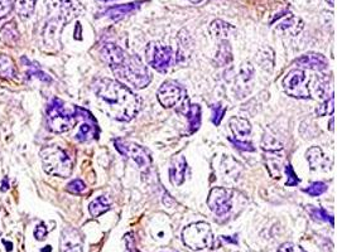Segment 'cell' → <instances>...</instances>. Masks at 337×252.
Returning a JSON list of instances; mask_svg holds the SVG:
<instances>
[{
	"label": "cell",
	"mask_w": 337,
	"mask_h": 252,
	"mask_svg": "<svg viewBox=\"0 0 337 252\" xmlns=\"http://www.w3.org/2000/svg\"><path fill=\"white\" fill-rule=\"evenodd\" d=\"M210 209L217 216H225L232 207V190L227 188L216 187L210 192L207 198Z\"/></svg>",
	"instance_id": "9c48e42d"
},
{
	"label": "cell",
	"mask_w": 337,
	"mask_h": 252,
	"mask_svg": "<svg viewBox=\"0 0 337 252\" xmlns=\"http://www.w3.org/2000/svg\"><path fill=\"white\" fill-rule=\"evenodd\" d=\"M189 1L193 4H197V3H200V1H202V0H189Z\"/></svg>",
	"instance_id": "816d5d0a"
},
{
	"label": "cell",
	"mask_w": 337,
	"mask_h": 252,
	"mask_svg": "<svg viewBox=\"0 0 337 252\" xmlns=\"http://www.w3.org/2000/svg\"><path fill=\"white\" fill-rule=\"evenodd\" d=\"M40 252H52V247L51 246H46L44 249L40 250Z\"/></svg>",
	"instance_id": "c3c4849f"
},
{
	"label": "cell",
	"mask_w": 337,
	"mask_h": 252,
	"mask_svg": "<svg viewBox=\"0 0 337 252\" xmlns=\"http://www.w3.org/2000/svg\"><path fill=\"white\" fill-rule=\"evenodd\" d=\"M182 240L183 244L191 250L207 249L214 242L211 227L206 222L189 224L182 231Z\"/></svg>",
	"instance_id": "5b68a950"
},
{
	"label": "cell",
	"mask_w": 337,
	"mask_h": 252,
	"mask_svg": "<svg viewBox=\"0 0 337 252\" xmlns=\"http://www.w3.org/2000/svg\"><path fill=\"white\" fill-rule=\"evenodd\" d=\"M332 112H334V94L330 96L329 98H326L320 106H317V109H316V115L317 116H325L327 114L331 115Z\"/></svg>",
	"instance_id": "4dcf8cb0"
},
{
	"label": "cell",
	"mask_w": 337,
	"mask_h": 252,
	"mask_svg": "<svg viewBox=\"0 0 337 252\" xmlns=\"http://www.w3.org/2000/svg\"><path fill=\"white\" fill-rule=\"evenodd\" d=\"M278 152L271 153L273 155H266L265 157V165L266 169H268L269 175H270L273 179H279L280 178V170H282V166H284V158L282 155H275Z\"/></svg>",
	"instance_id": "e0dca14e"
},
{
	"label": "cell",
	"mask_w": 337,
	"mask_h": 252,
	"mask_svg": "<svg viewBox=\"0 0 337 252\" xmlns=\"http://www.w3.org/2000/svg\"><path fill=\"white\" fill-rule=\"evenodd\" d=\"M330 130H331V131L334 130V119H331V120H330Z\"/></svg>",
	"instance_id": "681fc988"
},
{
	"label": "cell",
	"mask_w": 337,
	"mask_h": 252,
	"mask_svg": "<svg viewBox=\"0 0 337 252\" xmlns=\"http://www.w3.org/2000/svg\"><path fill=\"white\" fill-rule=\"evenodd\" d=\"M95 129L97 130L96 121L95 120L90 121V123H83L82 125L80 126V131L76 135V139H77L78 141H87L91 136L97 135L95 134Z\"/></svg>",
	"instance_id": "83f0119b"
},
{
	"label": "cell",
	"mask_w": 337,
	"mask_h": 252,
	"mask_svg": "<svg viewBox=\"0 0 337 252\" xmlns=\"http://www.w3.org/2000/svg\"><path fill=\"white\" fill-rule=\"evenodd\" d=\"M115 146H116V149L121 154L125 155V157L132 158L133 160L138 164L140 169H147L150 165L151 159L149 157L148 152L140 145H138V144L130 143V141L116 140L115 141Z\"/></svg>",
	"instance_id": "30bf717a"
},
{
	"label": "cell",
	"mask_w": 337,
	"mask_h": 252,
	"mask_svg": "<svg viewBox=\"0 0 337 252\" xmlns=\"http://www.w3.org/2000/svg\"><path fill=\"white\" fill-rule=\"evenodd\" d=\"M80 244H82V237H81L77 229L71 228V227H67V228L63 229L60 241L61 252Z\"/></svg>",
	"instance_id": "5bb4252c"
},
{
	"label": "cell",
	"mask_w": 337,
	"mask_h": 252,
	"mask_svg": "<svg viewBox=\"0 0 337 252\" xmlns=\"http://www.w3.org/2000/svg\"><path fill=\"white\" fill-rule=\"evenodd\" d=\"M35 4L36 0H14L13 6L19 17L28 18L35 10Z\"/></svg>",
	"instance_id": "484cf974"
},
{
	"label": "cell",
	"mask_w": 337,
	"mask_h": 252,
	"mask_svg": "<svg viewBox=\"0 0 337 252\" xmlns=\"http://www.w3.org/2000/svg\"><path fill=\"white\" fill-rule=\"evenodd\" d=\"M47 233H48V231H47L46 226H44V223H39L37 227H36L35 229V237L37 241H43L44 238H46Z\"/></svg>",
	"instance_id": "b9f144b4"
},
{
	"label": "cell",
	"mask_w": 337,
	"mask_h": 252,
	"mask_svg": "<svg viewBox=\"0 0 337 252\" xmlns=\"http://www.w3.org/2000/svg\"><path fill=\"white\" fill-rule=\"evenodd\" d=\"M277 252H306L304 250L302 249L298 245L292 244V242H287V244H283L282 246L278 249Z\"/></svg>",
	"instance_id": "ab89813d"
},
{
	"label": "cell",
	"mask_w": 337,
	"mask_h": 252,
	"mask_svg": "<svg viewBox=\"0 0 337 252\" xmlns=\"http://www.w3.org/2000/svg\"><path fill=\"white\" fill-rule=\"evenodd\" d=\"M266 51H268V47H266V48L260 49V51L258 52V62H259V64L263 67L264 69L271 71V68H273V66H274V64H271V63L268 62V57H266Z\"/></svg>",
	"instance_id": "8d00e7d4"
},
{
	"label": "cell",
	"mask_w": 337,
	"mask_h": 252,
	"mask_svg": "<svg viewBox=\"0 0 337 252\" xmlns=\"http://www.w3.org/2000/svg\"><path fill=\"white\" fill-rule=\"evenodd\" d=\"M223 168L224 172L226 175H229L231 178H237V175L240 174V172L243 170V166L240 163H237L235 159H232L231 157L224 158L223 160Z\"/></svg>",
	"instance_id": "4316f807"
},
{
	"label": "cell",
	"mask_w": 337,
	"mask_h": 252,
	"mask_svg": "<svg viewBox=\"0 0 337 252\" xmlns=\"http://www.w3.org/2000/svg\"><path fill=\"white\" fill-rule=\"evenodd\" d=\"M230 141H231L232 144L235 145V148H237V149L240 150H244V152H254V148H253V145L250 143H246V141H241V140H235V139H230Z\"/></svg>",
	"instance_id": "60d3db41"
},
{
	"label": "cell",
	"mask_w": 337,
	"mask_h": 252,
	"mask_svg": "<svg viewBox=\"0 0 337 252\" xmlns=\"http://www.w3.org/2000/svg\"><path fill=\"white\" fill-rule=\"evenodd\" d=\"M232 61V51L231 46H230L229 40L223 39L220 42V46H219V51H217V55L215 57V62L219 67H224L226 64H229Z\"/></svg>",
	"instance_id": "ffe728a7"
},
{
	"label": "cell",
	"mask_w": 337,
	"mask_h": 252,
	"mask_svg": "<svg viewBox=\"0 0 337 252\" xmlns=\"http://www.w3.org/2000/svg\"><path fill=\"white\" fill-rule=\"evenodd\" d=\"M187 169V161L183 157L176 158L169 166V179L173 186H181L185 181V173Z\"/></svg>",
	"instance_id": "4fadbf2b"
},
{
	"label": "cell",
	"mask_w": 337,
	"mask_h": 252,
	"mask_svg": "<svg viewBox=\"0 0 337 252\" xmlns=\"http://www.w3.org/2000/svg\"><path fill=\"white\" fill-rule=\"evenodd\" d=\"M3 244L6 246V251H12L13 245L10 244V242H8V241H3Z\"/></svg>",
	"instance_id": "7dc6e473"
},
{
	"label": "cell",
	"mask_w": 337,
	"mask_h": 252,
	"mask_svg": "<svg viewBox=\"0 0 337 252\" xmlns=\"http://www.w3.org/2000/svg\"><path fill=\"white\" fill-rule=\"evenodd\" d=\"M112 199L108 197V195H101V197H97L96 199H94V201L90 203L89 206V211H90V215L92 216V217H99V216H101L103 213L108 212L109 209H110V207H112Z\"/></svg>",
	"instance_id": "d6986e66"
},
{
	"label": "cell",
	"mask_w": 337,
	"mask_h": 252,
	"mask_svg": "<svg viewBox=\"0 0 337 252\" xmlns=\"http://www.w3.org/2000/svg\"><path fill=\"white\" fill-rule=\"evenodd\" d=\"M211 111H212V123H214V125L219 126L220 125L221 120L224 119V115H225L226 112V107L223 106L221 103H215V105H212L211 106Z\"/></svg>",
	"instance_id": "d6a6232c"
},
{
	"label": "cell",
	"mask_w": 337,
	"mask_h": 252,
	"mask_svg": "<svg viewBox=\"0 0 337 252\" xmlns=\"http://www.w3.org/2000/svg\"><path fill=\"white\" fill-rule=\"evenodd\" d=\"M254 81V67L250 62H244L241 64L240 73L236 77V92L239 97H245L252 91V83Z\"/></svg>",
	"instance_id": "8fae6325"
},
{
	"label": "cell",
	"mask_w": 337,
	"mask_h": 252,
	"mask_svg": "<svg viewBox=\"0 0 337 252\" xmlns=\"http://www.w3.org/2000/svg\"><path fill=\"white\" fill-rule=\"evenodd\" d=\"M230 127L237 140H243L252 132V125L246 119L232 118L230 120Z\"/></svg>",
	"instance_id": "ac0fdd59"
},
{
	"label": "cell",
	"mask_w": 337,
	"mask_h": 252,
	"mask_svg": "<svg viewBox=\"0 0 337 252\" xmlns=\"http://www.w3.org/2000/svg\"><path fill=\"white\" fill-rule=\"evenodd\" d=\"M326 1H327V3H329L331 6H334V5H335V1H334V0H326Z\"/></svg>",
	"instance_id": "f907efd6"
},
{
	"label": "cell",
	"mask_w": 337,
	"mask_h": 252,
	"mask_svg": "<svg viewBox=\"0 0 337 252\" xmlns=\"http://www.w3.org/2000/svg\"><path fill=\"white\" fill-rule=\"evenodd\" d=\"M186 118L188 119L189 124V134H193V132L197 131L200 129L201 125V107L198 105H189L187 107Z\"/></svg>",
	"instance_id": "7402d4cb"
},
{
	"label": "cell",
	"mask_w": 337,
	"mask_h": 252,
	"mask_svg": "<svg viewBox=\"0 0 337 252\" xmlns=\"http://www.w3.org/2000/svg\"><path fill=\"white\" fill-rule=\"evenodd\" d=\"M62 252H83V249H82V244L80 245H76V246H72L70 247V249L65 250V251Z\"/></svg>",
	"instance_id": "ee69618b"
},
{
	"label": "cell",
	"mask_w": 337,
	"mask_h": 252,
	"mask_svg": "<svg viewBox=\"0 0 337 252\" xmlns=\"http://www.w3.org/2000/svg\"><path fill=\"white\" fill-rule=\"evenodd\" d=\"M327 190V186L322 182H316V183H312L311 186L307 187L306 189H303V192L309 194L311 197H318V195L323 194V193Z\"/></svg>",
	"instance_id": "1f68e13d"
},
{
	"label": "cell",
	"mask_w": 337,
	"mask_h": 252,
	"mask_svg": "<svg viewBox=\"0 0 337 252\" xmlns=\"http://www.w3.org/2000/svg\"><path fill=\"white\" fill-rule=\"evenodd\" d=\"M17 75L14 62L5 55H0V77L10 80Z\"/></svg>",
	"instance_id": "d4e9b609"
},
{
	"label": "cell",
	"mask_w": 337,
	"mask_h": 252,
	"mask_svg": "<svg viewBox=\"0 0 337 252\" xmlns=\"http://www.w3.org/2000/svg\"><path fill=\"white\" fill-rule=\"evenodd\" d=\"M95 92L109 106V114L119 121H130L140 109V101L130 89L109 78L95 82Z\"/></svg>",
	"instance_id": "7a4b0ae2"
},
{
	"label": "cell",
	"mask_w": 337,
	"mask_h": 252,
	"mask_svg": "<svg viewBox=\"0 0 337 252\" xmlns=\"http://www.w3.org/2000/svg\"><path fill=\"white\" fill-rule=\"evenodd\" d=\"M43 169L47 174L54 177L69 178L72 173V160L60 146H44L39 152Z\"/></svg>",
	"instance_id": "3957f363"
},
{
	"label": "cell",
	"mask_w": 337,
	"mask_h": 252,
	"mask_svg": "<svg viewBox=\"0 0 337 252\" xmlns=\"http://www.w3.org/2000/svg\"><path fill=\"white\" fill-rule=\"evenodd\" d=\"M262 148H263V150H265L266 153H275L283 150L282 143H279L277 139L270 136V135H264L263 140H262Z\"/></svg>",
	"instance_id": "f1b7e54d"
},
{
	"label": "cell",
	"mask_w": 337,
	"mask_h": 252,
	"mask_svg": "<svg viewBox=\"0 0 337 252\" xmlns=\"http://www.w3.org/2000/svg\"><path fill=\"white\" fill-rule=\"evenodd\" d=\"M77 120L76 107H67L60 98H53L47 107V125L48 129L57 134L71 130Z\"/></svg>",
	"instance_id": "277c9868"
},
{
	"label": "cell",
	"mask_w": 337,
	"mask_h": 252,
	"mask_svg": "<svg viewBox=\"0 0 337 252\" xmlns=\"http://www.w3.org/2000/svg\"><path fill=\"white\" fill-rule=\"evenodd\" d=\"M28 67H29L28 75H31V76H37V77L39 78V80L47 81V82H49V81H51V78H49L48 76L46 75V73H43V72L40 71L39 67H38L37 63L28 62Z\"/></svg>",
	"instance_id": "d590c367"
},
{
	"label": "cell",
	"mask_w": 337,
	"mask_h": 252,
	"mask_svg": "<svg viewBox=\"0 0 337 252\" xmlns=\"http://www.w3.org/2000/svg\"><path fill=\"white\" fill-rule=\"evenodd\" d=\"M101 55L119 80L138 90L144 89L150 82V73L138 56L129 55L123 48L112 43L104 44Z\"/></svg>",
	"instance_id": "6da1fadb"
},
{
	"label": "cell",
	"mask_w": 337,
	"mask_h": 252,
	"mask_svg": "<svg viewBox=\"0 0 337 252\" xmlns=\"http://www.w3.org/2000/svg\"><path fill=\"white\" fill-rule=\"evenodd\" d=\"M158 101L160 102L163 107H173L176 105L186 98L187 92L186 90L181 86L180 83L176 81H166L162 83V86L158 90Z\"/></svg>",
	"instance_id": "ba28073f"
},
{
	"label": "cell",
	"mask_w": 337,
	"mask_h": 252,
	"mask_svg": "<svg viewBox=\"0 0 337 252\" xmlns=\"http://www.w3.org/2000/svg\"><path fill=\"white\" fill-rule=\"evenodd\" d=\"M142 3V1H138V3H130V4H124V5H116L112 6V8H109L104 14L109 15L114 20H120L121 18H124L125 15H128L129 13L134 12L135 9L138 8V5Z\"/></svg>",
	"instance_id": "44dd1931"
},
{
	"label": "cell",
	"mask_w": 337,
	"mask_h": 252,
	"mask_svg": "<svg viewBox=\"0 0 337 252\" xmlns=\"http://www.w3.org/2000/svg\"><path fill=\"white\" fill-rule=\"evenodd\" d=\"M307 211H308L309 216H311L314 220L330 222L331 224H334V217L326 212L325 209L317 208V207H313V206H307Z\"/></svg>",
	"instance_id": "f546056e"
},
{
	"label": "cell",
	"mask_w": 337,
	"mask_h": 252,
	"mask_svg": "<svg viewBox=\"0 0 337 252\" xmlns=\"http://www.w3.org/2000/svg\"><path fill=\"white\" fill-rule=\"evenodd\" d=\"M277 29L279 31H283L289 33L292 35H297L300 31L303 29V22L300 18H296L293 15H289L284 22H282L280 24H278Z\"/></svg>",
	"instance_id": "cb8c5ba5"
},
{
	"label": "cell",
	"mask_w": 337,
	"mask_h": 252,
	"mask_svg": "<svg viewBox=\"0 0 337 252\" xmlns=\"http://www.w3.org/2000/svg\"><path fill=\"white\" fill-rule=\"evenodd\" d=\"M146 58L149 66L160 73H166L173 62V51L171 47L150 42L146 48Z\"/></svg>",
	"instance_id": "8992f818"
},
{
	"label": "cell",
	"mask_w": 337,
	"mask_h": 252,
	"mask_svg": "<svg viewBox=\"0 0 337 252\" xmlns=\"http://www.w3.org/2000/svg\"><path fill=\"white\" fill-rule=\"evenodd\" d=\"M232 31H234V27L221 19H215L214 22H211V24L209 27L210 34L214 38H216V39L221 40L226 39V38L229 37Z\"/></svg>",
	"instance_id": "2e32d148"
},
{
	"label": "cell",
	"mask_w": 337,
	"mask_h": 252,
	"mask_svg": "<svg viewBox=\"0 0 337 252\" xmlns=\"http://www.w3.org/2000/svg\"><path fill=\"white\" fill-rule=\"evenodd\" d=\"M295 63L297 66L303 67V68L314 69V71H322V69H326L329 66L327 58L325 56L320 55V53H306V55L297 58Z\"/></svg>",
	"instance_id": "7c38bea8"
},
{
	"label": "cell",
	"mask_w": 337,
	"mask_h": 252,
	"mask_svg": "<svg viewBox=\"0 0 337 252\" xmlns=\"http://www.w3.org/2000/svg\"><path fill=\"white\" fill-rule=\"evenodd\" d=\"M8 189H9L8 178H4L3 182H1V188H0V190H1V192H6Z\"/></svg>",
	"instance_id": "f6af8a7d"
},
{
	"label": "cell",
	"mask_w": 337,
	"mask_h": 252,
	"mask_svg": "<svg viewBox=\"0 0 337 252\" xmlns=\"http://www.w3.org/2000/svg\"><path fill=\"white\" fill-rule=\"evenodd\" d=\"M283 89L288 96L296 98L311 97L308 86H307V76L302 69H292L283 80Z\"/></svg>",
	"instance_id": "52a82bcc"
},
{
	"label": "cell",
	"mask_w": 337,
	"mask_h": 252,
	"mask_svg": "<svg viewBox=\"0 0 337 252\" xmlns=\"http://www.w3.org/2000/svg\"><path fill=\"white\" fill-rule=\"evenodd\" d=\"M314 89H316V94H317L318 97L329 98L326 96L329 86H327V80H326L325 77H320L318 80H316V86H314Z\"/></svg>",
	"instance_id": "e575fe53"
},
{
	"label": "cell",
	"mask_w": 337,
	"mask_h": 252,
	"mask_svg": "<svg viewBox=\"0 0 337 252\" xmlns=\"http://www.w3.org/2000/svg\"><path fill=\"white\" fill-rule=\"evenodd\" d=\"M19 35L15 22H9L0 29V40L6 46H15L19 40Z\"/></svg>",
	"instance_id": "9a60e30c"
},
{
	"label": "cell",
	"mask_w": 337,
	"mask_h": 252,
	"mask_svg": "<svg viewBox=\"0 0 337 252\" xmlns=\"http://www.w3.org/2000/svg\"><path fill=\"white\" fill-rule=\"evenodd\" d=\"M13 3L12 0H0V19L5 18L9 13L12 12Z\"/></svg>",
	"instance_id": "f35d334b"
},
{
	"label": "cell",
	"mask_w": 337,
	"mask_h": 252,
	"mask_svg": "<svg viewBox=\"0 0 337 252\" xmlns=\"http://www.w3.org/2000/svg\"><path fill=\"white\" fill-rule=\"evenodd\" d=\"M306 158L308 160L309 166L312 170H316L318 166H325L326 164V157L323 155L322 150L318 146H312L307 150Z\"/></svg>",
	"instance_id": "603a6c76"
},
{
	"label": "cell",
	"mask_w": 337,
	"mask_h": 252,
	"mask_svg": "<svg viewBox=\"0 0 337 252\" xmlns=\"http://www.w3.org/2000/svg\"><path fill=\"white\" fill-rule=\"evenodd\" d=\"M103 3H109V1H114V0H100Z\"/></svg>",
	"instance_id": "f5cc1de1"
},
{
	"label": "cell",
	"mask_w": 337,
	"mask_h": 252,
	"mask_svg": "<svg viewBox=\"0 0 337 252\" xmlns=\"http://www.w3.org/2000/svg\"><path fill=\"white\" fill-rule=\"evenodd\" d=\"M125 242H126V249H128V252H130V250H134L135 251V244H134V238H133V233H128L125 236Z\"/></svg>",
	"instance_id": "7bdbcfd3"
},
{
	"label": "cell",
	"mask_w": 337,
	"mask_h": 252,
	"mask_svg": "<svg viewBox=\"0 0 337 252\" xmlns=\"http://www.w3.org/2000/svg\"><path fill=\"white\" fill-rule=\"evenodd\" d=\"M66 189H67V192L72 193V194H81V193H82L86 189V186L81 179H75V181H72L71 183L67 184Z\"/></svg>",
	"instance_id": "836d02e7"
},
{
	"label": "cell",
	"mask_w": 337,
	"mask_h": 252,
	"mask_svg": "<svg viewBox=\"0 0 337 252\" xmlns=\"http://www.w3.org/2000/svg\"><path fill=\"white\" fill-rule=\"evenodd\" d=\"M286 174H287V186L289 187H293V186H297L298 183H300V179L297 178V175H296V173L293 172V169H292L291 164H286Z\"/></svg>",
	"instance_id": "74e56055"
},
{
	"label": "cell",
	"mask_w": 337,
	"mask_h": 252,
	"mask_svg": "<svg viewBox=\"0 0 337 252\" xmlns=\"http://www.w3.org/2000/svg\"><path fill=\"white\" fill-rule=\"evenodd\" d=\"M223 240L226 241V242H231V244H237L236 236H235V238H231L230 236H223Z\"/></svg>",
	"instance_id": "bcb514c9"
}]
</instances>
